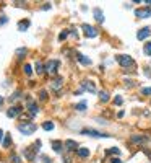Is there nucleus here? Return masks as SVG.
Segmentation results:
<instances>
[{"label":"nucleus","instance_id":"33","mask_svg":"<svg viewBox=\"0 0 151 163\" xmlns=\"http://www.w3.org/2000/svg\"><path fill=\"white\" fill-rule=\"evenodd\" d=\"M114 103H116V105L119 106V105H122V103H124V100H122V96H117L116 100H114Z\"/></svg>","mask_w":151,"mask_h":163},{"label":"nucleus","instance_id":"35","mask_svg":"<svg viewBox=\"0 0 151 163\" xmlns=\"http://www.w3.org/2000/svg\"><path fill=\"white\" fill-rule=\"evenodd\" d=\"M63 163H71V158L65 155V157H63Z\"/></svg>","mask_w":151,"mask_h":163},{"label":"nucleus","instance_id":"38","mask_svg":"<svg viewBox=\"0 0 151 163\" xmlns=\"http://www.w3.org/2000/svg\"><path fill=\"white\" fill-rule=\"evenodd\" d=\"M2 139H3V130L0 129V142H2Z\"/></svg>","mask_w":151,"mask_h":163},{"label":"nucleus","instance_id":"2","mask_svg":"<svg viewBox=\"0 0 151 163\" xmlns=\"http://www.w3.org/2000/svg\"><path fill=\"white\" fill-rule=\"evenodd\" d=\"M117 62H119V65H122V67H132L133 65V59L127 54L117 55Z\"/></svg>","mask_w":151,"mask_h":163},{"label":"nucleus","instance_id":"19","mask_svg":"<svg viewBox=\"0 0 151 163\" xmlns=\"http://www.w3.org/2000/svg\"><path fill=\"white\" fill-rule=\"evenodd\" d=\"M146 139L145 137H141V136H132V142L133 144H143Z\"/></svg>","mask_w":151,"mask_h":163},{"label":"nucleus","instance_id":"20","mask_svg":"<svg viewBox=\"0 0 151 163\" xmlns=\"http://www.w3.org/2000/svg\"><path fill=\"white\" fill-rule=\"evenodd\" d=\"M23 72H25L26 75H31L33 74V67H31L29 64H25V65H23Z\"/></svg>","mask_w":151,"mask_h":163},{"label":"nucleus","instance_id":"5","mask_svg":"<svg viewBox=\"0 0 151 163\" xmlns=\"http://www.w3.org/2000/svg\"><path fill=\"white\" fill-rule=\"evenodd\" d=\"M135 17L137 18H149L151 17V8L146 7V8H137L135 10Z\"/></svg>","mask_w":151,"mask_h":163},{"label":"nucleus","instance_id":"24","mask_svg":"<svg viewBox=\"0 0 151 163\" xmlns=\"http://www.w3.org/2000/svg\"><path fill=\"white\" fill-rule=\"evenodd\" d=\"M119 153H120V150H119L117 147H112V149L107 150V155H119Z\"/></svg>","mask_w":151,"mask_h":163},{"label":"nucleus","instance_id":"39","mask_svg":"<svg viewBox=\"0 0 151 163\" xmlns=\"http://www.w3.org/2000/svg\"><path fill=\"white\" fill-rule=\"evenodd\" d=\"M2 103H3V98H2V96H0V105H2Z\"/></svg>","mask_w":151,"mask_h":163},{"label":"nucleus","instance_id":"29","mask_svg":"<svg viewBox=\"0 0 151 163\" xmlns=\"http://www.w3.org/2000/svg\"><path fill=\"white\" fill-rule=\"evenodd\" d=\"M68 31H62V33H60V36H59V39H60V41H63V39H65L67 36H68Z\"/></svg>","mask_w":151,"mask_h":163},{"label":"nucleus","instance_id":"9","mask_svg":"<svg viewBox=\"0 0 151 163\" xmlns=\"http://www.w3.org/2000/svg\"><path fill=\"white\" fill-rule=\"evenodd\" d=\"M81 90H86V91H89V93H96V86H94V83L89 82V80H85L81 83Z\"/></svg>","mask_w":151,"mask_h":163},{"label":"nucleus","instance_id":"28","mask_svg":"<svg viewBox=\"0 0 151 163\" xmlns=\"http://www.w3.org/2000/svg\"><path fill=\"white\" fill-rule=\"evenodd\" d=\"M28 52V49H25V47H21V49H17V55H25Z\"/></svg>","mask_w":151,"mask_h":163},{"label":"nucleus","instance_id":"14","mask_svg":"<svg viewBox=\"0 0 151 163\" xmlns=\"http://www.w3.org/2000/svg\"><path fill=\"white\" fill-rule=\"evenodd\" d=\"M77 59H78V62H80V64H83V65H89V64H91V59H88L86 55H83V54H78Z\"/></svg>","mask_w":151,"mask_h":163},{"label":"nucleus","instance_id":"13","mask_svg":"<svg viewBox=\"0 0 151 163\" xmlns=\"http://www.w3.org/2000/svg\"><path fill=\"white\" fill-rule=\"evenodd\" d=\"M29 25H31L29 20H23V21L18 23V30H20V31H26L28 28H29Z\"/></svg>","mask_w":151,"mask_h":163},{"label":"nucleus","instance_id":"31","mask_svg":"<svg viewBox=\"0 0 151 163\" xmlns=\"http://www.w3.org/2000/svg\"><path fill=\"white\" fill-rule=\"evenodd\" d=\"M10 160L13 161V163H20V157H18V155H11Z\"/></svg>","mask_w":151,"mask_h":163},{"label":"nucleus","instance_id":"30","mask_svg":"<svg viewBox=\"0 0 151 163\" xmlns=\"http://www.w3.org/2000/svg\"><path fill=\"white\" fill-rule=\"evenodd\" d=\"M20 95H21V93H20V91H15V93H13V95H11V98H10V100H11V101H15V100H18V98H20Z\"/></svg>","mask_w":151,"mask_h":163},{"label":"nucleus","instance_id":"10","mask_svg":"<svg viewBox=\"0 0 151 163\" xmlns=\"http://www.w3.org/2000/svg\"><path fill=\"white\" fill-rule=\"evenodd\" d=\"M28 109H29V113H31V116H34V114H38L39 113V108H38V105H36L34 101H28Z\"/></svg>","mask_w":151,"mask_h":163},{"label":"nucleus","instance_id":"8","mask_svg":"<svg viewBox=\"0 0 151 163\" xmlns=\"http://www.w3.org/2000/svg\"><path fill=\"white\" fill-rule=\"evenodd\" d=\"M21 106H11V108L7 111V116L8 118H17V116H20L21 114Z\"/></svg>","mask_w":151,"mask_h":163},{"label":"nucleus","instance_id":"37","mask_svg":"<svg viewBox=\"0 0 151 163\" xmlns=\"http://www.w3.org/2000/svg\"><path fill=\"white\" fill-rule=\"evenodd\" d=\"M5 23H7V17H2L0 18V25H5Z\"/></svg>","mask_w":151,"mask_h":163},{"label":"nucleus","instance_id":"18","mask_svg":"<svg viewBox=\"0 0 151 163\" xmlns=\"http://www.w3.org/2000/svg\"><path fill=\"white\" fill-rule=\"evenodd\" d=\"M99 100L102 103H107L109 101V93H107V91H99Z\"/></svg>","mask_w":151,"mask_h":163},{"label":"nucleus","instance_id":"12","mask_svg":"<svg viewBox=\"0 0 151 163\" xmlns=\"http://www.w3.org/2000/svg\"><path fill=\"white\" fill-rule=\"evenodd\" d=\"M93 13H94V20H96L98 23H102V21H104V15H102L101 8H94Z\"/></svg>","mask_w":151,"mask_h":163},{"label":"nucleus","instance_id":"27","mask_svg":"<svg viewBox=\"0 0 151 163\" xmlns=\"http://www.w3.org/2000/svg\"><path fill=\"white\" fill-rule=\"evenodd\" d=\"M39 100H41V101L47 100V91L46 90H41V93H39Z\"/></svg>","mask_w":151,"mask_h":163},{"label":"nucleus","instance_id":"25","mask_svg":"<svg viewBox=\"0 0 151 163\" xmlns=\"http://www.w3.org/2000/svg\"><path fill=\"white\" fill-rule=\"evenodd\" d=\"M10 144H11V139H10V136H8V134H7V136H5V139H3V147L7 149V147H10Z\"/></svg>","mask_w":151,"mask_h":163},{"label":"nucleus","instance_id":"34","mask_svg":"<svg viewBox=\"0 0 151 163\" xmlns=\"http://www.w3.org/2000/svg\"><path fill=\"white\" fill-rule=\"evenodd\" d=\"M41 160H42V163H52L49 157H41Z\"/></svg>","mask_w":151,"mask_h":163},{"label":"nucleus","instance_id":"16","mask_svg":"<svg viewBox=\"0 0 151 163\" xmlns=\"http://www.w3.org/2000/svg\"><path fill=\"white\" fill-rule=\"evenodd\" d=\"M62 147H63V144L60 140H52V149L55 152H62Z\"/></svg>","mask_w":151,"mask_h":163},{"label":"nucleus","instance_id":"21","mask_svg":"<svg viewBox=\"0 0 151 163\" xmlns=\"http://www.w3.org/2000/svg\"><path fill=\"white\" fill-rule=\"evenodd\" d=\"M42 129L44 130H52L54 129V122H50V121L44 122V124H42Z\"/></svg>","mask_w":151,"mask_h":163},{"label":"nucleus","instance_id":"17","mask_svg":"<svg viewBox=\"0 0 151 163\" xmlns=\"http://www.w3.org/2000/svg\"><path fill=\"white\" fill-rule=\"evenodd\" d=\"M78 155H80L81 158H86V157H89V150L81 147V149H78Z\"/></svg>","mask_w":151,"mask_h":163},{"label":"nucleus","instance_id":"23","mask_svg":"<svg viewBox=\"0 0 151 163\" xmlns=\"http://www.w3.org/2000/svg\"><path fill=\"white\" fill-rule=\"evenodd\" d=\"M36 72H38L39 75H41V74H44V65H42L41 62H38V64H36Z\"/></svg>","mask_w":151,"mask_h":163},{"label":"nucleus","instance_id":"6","mask_svg":"<svg viewBox=\"0 0 151 163\" xmlns=\"http://www.w3.org/2000/svg\"><path fill=\"white\" fill-rule=\"evenodd\" d=\"M81 134H85V136H91V137H109L107 134L99 132V130H94V129H83Z\"/></svg>","mask_w":151,"mask_h":163},{"label":"nucleus","instance_id":"4","mask_svg":"<svg viewBox=\"0 0 151 163\" xmlns=\"http://www.w3.org/2000/svg\"><path fill=\"white\" fill-rule=\"evenodd\" d=\"M81 30H83V33H85V36L86 38H96L98 36V30L96 28H93L91 25H81Z\"/></svg>","mask_w":151,"mask_h":163},{"label":"nucleus","instance_id":"3","mask_svg":"<svg viewBox=\"0 0 151 163\" xmlns=\"http://www.w3.org/2000/svg\"><path fill=\"white\" fill-rule=\"evenodd\" d=\"M57 69H59V61H54V59H50V61H47L46 62V65H44V70L47 74H55L57 72Z\"/></svg>","mask_w":151,"mask_h":163},{"label":"nucleus","instance_id":"26","mask_svg":"<svg viewBox=\"0 0 151 163\" xmlns=\"http://www.w3.org/2000/svg\"><path fill=\"white\" fill-rule=\"evenodd\" d=\"M75 108H77V111H85V109H86V103H85V101H81V103H78V105L75 106Z\"/></svg>","mask_w":151,"mask_h":163},{"label":"nucleus","instance_id":"15","mask_svg":"<svg viewBox=\"0 0 151 163\" xmlns=\"http://www.w3.org/2000/svg\"><path fill=\"white\" fill-rule=\"evenodd\" d=\"M65 147H67L68 150H78V144H77L75 140H67V142H65Z\"/></svg>","mask_w":151,"mask_h":163},{"label":"nucleus","instance_id":"32","mask_svg":"<svg viewBox=\"0 0 151 163\" xmlns=\"http://www.w3.org/2000/svg\"><path fill=\"white\" fill-rule=\"evenodd\" d=\"M141 93H143V95H146V96H148V95H151V86H148V88H143V90H141Z\"/></svg>","mask_w":151,"mask_h":163},{"label":"nucleus","instance_id":"22","mask_svg":"<svg viewBox=\"0 0 151 163\" xmlns=\"http://www.w3.org/2000/svg\"><path fill=\"white\" fill-rule=\"evenodd\" d=\"M143 52H145V55H151V42H146V44H145Z\"/></svg>","mask_w":151,"mask_h":163},{"label":"nucleus","instance_id":"36","mask_svg":"<svg viewBox=\"0 0 151 163\" xmlns=\"http://www.w3.org/2000/svg\"><path fill=\"white\" fill-rule=\"evenodd\" d=\"M110 163H122L120 158H110Z\"/></svg>","mask_w":151,"mask_h":163},{"label":"nucleus","instance_id":"11","mask_svg":"<svg viewBox=\"0 0 151 163\" xmlns=\"http://www.w3.org/2000/svg\"><path fill=\"white\" fill-rule=\"evenodd\" d=\"M62 85H63V78H60V77H59V78H55V80H54L52 83H50L52 90H55V91H59V90H60V88H62Z\"/></svg>","mask_w":151,"mask_h":163},{"label":"nucleus","instance_id":"1","mask_svg":"<svg viewBox=\"0 0 151 163\" xmlns=\"http://www.w3.org/2000/svg\"><path fill=\"white\" fill-rule=\"evenodd\" d=\"M18 130L21 134H25V136H29V134H33L36 130V124L33 122H26V124H20L18 126Z\"/></svg>","mask_w":151,"mask_h":163},{"label":"nucleus","instance_id":"7","mask_svg":"<svg viewBox=\"0 0 151 163\" xmlns=\"http://www.w3.org/2000/svg\"><path fill=\"white\" fill-rule=\"evenodd\" d=\"M149 34H151V30H149L148 26H146V28H141V30L137 33V39H140V41H145L146 38H149Z\"/></svg>","mask_w":151,"mask_h":163}]
</instances>
